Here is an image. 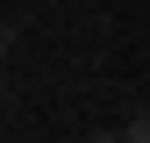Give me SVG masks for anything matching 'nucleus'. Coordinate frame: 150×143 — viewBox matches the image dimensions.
Here are the masks:
<instances>
[{
	"instance_id": "f257e3e1",
	"label": "nucleus",
	"mask_w": 150,
	"mask_h": 143,
	"mask_svg": "<svg viewBox=\"0 0 150 143\" xmlns=\"http://www.w3.org/2000/svg\"><path fill=\"white\" fill-rule=\"evenodd\" d=\"M122 143H150V129H143V115H136V122L122 129Z\"/></svg>"
},
{
	"instance_id": "f03ea898",
	"label": "nucleus",
	"mask_w": 150,
	"mask_h": 143,
	"mask_svg": "<svg viewBox=\"0 0 150 143\" xmlns=\"http://www.w3.org/2000/svg\"><path fill=\"white\" fill-rule=\"evenodd\" d=\"M7 50H14V22L0 14V57H7Z\"/></svg>"
},
{
	"instance_id": "20e7f679",
	"label": "nucleus",
	"mask_w": 150,
	"mask_h": 143,
	"mask_svg": "<svg viewBox=\"0 0 150 143\" xmlns=\"http://www.w3.org/2000/svg\"><path fill=\"white\" fill-rule=\"evenodd\" d=\"M0 100H7V79H0Z\"/></svg>"
},
{
	"instance_id": "7ed1b4c3",
	"label": "nucleus",
	"mask_w": 150,
	"mask_h": 143,
	"mask_svg": "<svg viewBox=\"0 0 150 143\" xmlns=\"http://www.w3.org/2000/svg\"><path fill=\"white\" fill-rule=\"evenodd\" d=\"M86 143H122V136H107V129H93V136H86Z\"/></svg>"
}]
</instances>
